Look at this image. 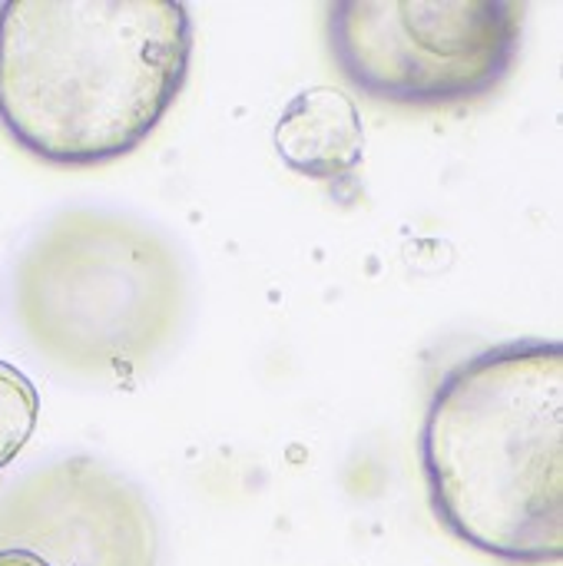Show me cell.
Here are the masks:
<instances>
[{
    "label": "cell",
    "instance_id": "1",
    "mask_svg": "<svg viewBox=\"0 0 563 566\" xmlns=\"http://www.w3.org/2000/svg\"><path fill=\"white\" fill-rule=\"evenodd\" d=\"M173 0H3L0 129L53 169H96L153 139L192 66Z\"/></svg>",
    "mask_w": 563,
    "mask_h": 566
},
{
    "label": "cell",
    "instance_id": "2",
    "mask_svg": "<svg viewBox=\"0 0 563 566\" xmlns=\"http://www.w3.org/2000/svg\"><path fill=\"white\" fill-rule=\"evenodd\" d=\"M418 458L428 507L455 541L501 564L561 560V342H501L448 368Z\"/></svg>",
    "mask_w": 563,
    "mask_h": 566
},
{
    "label": "cell",
    "instance_id": "3",
    "mask_svg": "<svg viewBox=\"0 0 563 566\" xmlns=\"http://www.w3.org/2000/svg\"><path fill=\"white\" fill-rule=\"evenodd\" d=\"M10 298L20 335L46 365L126 381L179 335L186 269L166 235L136 216L63 209L17 255Z\"/></svg>",
    "mask_w": 563,
    "mask_h": 566
},
{
    "label": "cell",
    "instance_id": "4",
    "mask_svg": "<svg viewBox=\"0 0 563 566\" xmlns=\"http://www.w3.org/2000/svg\"><path fill=\"white\" fill-rule=\"evenodd\" d=\"M521 0H338L325 43L338 76L402 109H455L494 96L524 46Z\"/></svg>",
    "mask_w": 563,
    "mask_h": 566
},
{
    "label": "cell",
    "instance_id": "5",
    "mask_svg": "<svg viewBox=\"0 0 563 566\" xmlns=\"http://www.w3.org/2000/svg\"><path fill=\"white\" fill-rule=\"evenodd\" d=\"M0 551L46 566H159V527L129 478L93 454H66L0 494Z\"/></svg>",
    "mask_w": 563,
    "mask_h": 566
},
{
    "label": "cell",
    "instance_id": "6",
    "mask_svg": "<svg viewBox=\"0 0 563 566\" xmlns=\"http://www.w3.org/2000/svg\"><path fill=\"white\" fill-rule=\"evenodd\" d=\"M272 146L282 166L325 186L342 209H355L362 202L368 136L362 113L345 90L309 86L295 93L275 119Z\"/></svg>",
    "mask_w": 563,
    "mask_h": 566
},
{
    "label": "cell",
    "instance_id": "7",
    "mask_svg": "<svg viewBox=\"0 0 563 566\" xmlns=\"http://www.w3.org/2000/svg\"><path fill=\"white\" fill-rule=\"evenodd\" d=\"M37 418H40L37 385L10 361H0V471L10 461H17V454L27 448V441L37 431Z\"/></svg>",
    "mask_w": 563,
    "mask_h": 566
},
{
    "label": "cell",
    "instance_id": "8",
    "mask_svg": "<svg viewBox=\"0 0 563 566\" xmlns=\"http://www.w3.org/2000/svg\"><path fill=\"white\" fill-rule=\"evenodd\" d=\"M0 566H46L43 560L23 554V551H0Z\"/></svg>",
    "mask_w": 563,
    "mask_h": 566
},
{
    "label": "cell",
    "instance_id": "9",
    "mask_svg": "<svg viewBox=\"0 0 563 566\" xmlns=\"http://www.w3.org/2000/svg\"><path fill=\"white\" fill-rule=\"evenodd\" d=\"M504 566H563V557L561 560H534V564H504Z\"/></svg>",
    "mask_w": 563,
    "mask_h": 566
}]
</instances>
